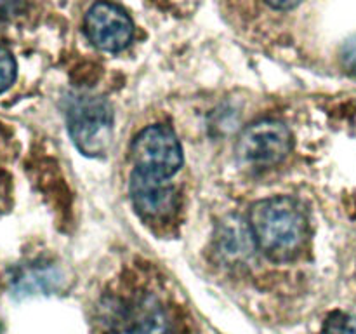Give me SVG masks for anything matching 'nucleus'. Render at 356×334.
I'll list each match as a JSON object with an SVG mask.
<instances>
[{
    "instance_id": "obj_1",
    "label": "nucleus",
    "mask_w": 356,
    "mask_h": 334,
    "mask_svg": "<svg viewBox=\"0 0 356 334\" xmlns=\"http://www.w3.org/2000/svg\"><path fill=\"white\" fill-rule=\"evenodd\" d=\"M97 334H186L179 306L156 284H127L103 298Z\"/></svg>"
},
{
    "instance_id": "obj_2",
    "label": "nucleus",
    "mask_w": 356,
    "mask_h": 334,
    "mask_svg": "<svg viewBox=\"0 0 356 334\" xmlns=\"http://www.w3.org/2000/svg\"><path fill=\"white\" fill-rule=\"evenodd\" d=\"M250 237L270 260L287 263L305 247L308 225L301 204L291 197H273L252 205Z\"/></svg>"
},
{
    "instance_id": "obj_3",
    "label": "nucleus",
    "mask_w": 356,
    "mask_h": 334,
    "mask_svg": "<svg viewBox=\"0 0 356 334\" xmlns=\"http://www.w3.org/2000/svg\"><path fill=\"white\" fill-rule=\"evenodd\" d=\"M111 108L103 97L82 96L68 111V129L73 143L89 157L103 155L111 143Z\"/></svg>"
},
{
    "instance_id": "obj_4",
    "label": "nucleus",
    "mask_w": 356,
    "mask_h": 334,
    "mask_svg": "<svg viewBox=\"0 0 356 334\" xmlns=\"http://www.w3.org/2000/svg\"><path fill=\"white\" fill-rule=\"evenodd\" d=\"M136 169L170 177L183 164L179 139L167 125H149L134 138L131 146Z\"/></svg>"
},
{
    "instance_id": "obj_5",
    "label": "nucleus",
    "mask_w": 356,
    "mask_h": 334,
    "mask_svg": "<svg viewBox=\"0 0 356 334\" xmlns=\"http://www.w3.org/2000/svg\"><path fill=\"white\" fill-rule=\"evenodd\" d=\"M292 138L287 125L278 120H259L243 129L236 141V155L254 166H273L291 153Z\"/></svg>"
},
{
    "instance_id": "obj_6",
    "label": "nucleus",
    "mask_w": 356,
    "mask_h": 334,
    "mask_svg": "<svg viewBox=\"0 0 356 334\" xmlns=\"http://www.w3.org/2000/svg\"><path fill=\"white\" fill-rule=\"evenodd\" d=\"M86 33L101 51L117 52L127 47L134 35V24L122 7L97 2L86 16Z\"/></svg>"
},
{
    "instance_id": "obj_7",
    "label": "nucleus",
    "mask_w": 356,
    "mask_h": 334,
    "mask_svg": "<svg viewBox=\"0 0 356 334\" xmlns=\"http://www.w3.org/2000/svg\"><path fill=\"white\" fill-rule=\"evenodd\" d=\"M169 177L136 169L131 177V198L136 211L148 219L165 218L177 205L176 188Z\"/></svg>"
},
{
    "instance_id": "obj_8",
    "label": "nucleus",
    "mask_w": 356,
    "mask_h": 334,
    "mask_svg": "<svg viewBox=\"0 0 356 334\" xmlns=\"http://www.w3.org/2000/svg\"><path fill=\"white\" fill-rule=\"evenodd\" d=\"M323 334H356V319L348 313H332L323 326Z\"/></svg>"
},
{
    "instance_id": "obj_9",
    "label": "nucleus",
    "mask_w": 356,
    "mask_h": 334,
    "mask_svg": "<svg viewBox=\"0 0 356 334\" xmlns=\"http://www.w3.org/2000/svg\"><path fill=\"white\" fill-rule=\"evenodd\" d=\"M16 79V61L6 45L0 44V94L9 89Z\"/></svg>"
},
{
    "instance_id": "obj_10",
    "label": "nucleus",
    "mask_w": 356,
    "mask_h": 334,
    "mask_svg": "<svg viewBox=\"0 0 356 334\" xmlns=\"http://www.w3.org/2000/svg\"><path fill=\"white\" fill-rule=\"evenodd\" d=\"M343 59H344V66H346L350 72L356 73V38H353V40H350L346 45H344Z\"/></svg>"
},
{
    "instance_id": "obj_11",
    "label": "nucleus",
    "mask_w": 356,
    "mask_h": 334,
    "mask_svg": "<svg viewBox=\"0 0 356 334\" xmlns=\"http://www.w3.org/2000/svg\"><path fill=\"white\" fill-rule=\"evenodd\" d=\"M270 7L278 10H289V9H294L296 6L301 3V0H264Z\"/></svg>"
},
{
    "instance_id": "obj_12",
    "label": "nucleus",
    "mask_w": 356,
    "mask_h": 334,
    "mask_svg": "<svg viewBox=\"0 0 356 334\" xmlns=\"http://www.w3.org/2000/svg\"><path fill=\"white\" fill-rule=\"evenodd\" d=\"M0 331H2V326H0Z\"/></svg>"
}]
</instances>
